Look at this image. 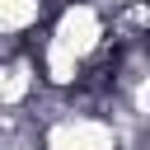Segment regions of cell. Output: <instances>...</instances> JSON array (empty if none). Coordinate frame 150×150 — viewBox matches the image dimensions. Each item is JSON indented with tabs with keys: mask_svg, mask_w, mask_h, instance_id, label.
Segmentation results:
<instances>
[{
	"mask_svg": "<svg viewBox=\"0 0 150 150\" xmlns=\"http://www.w3.org/2000/svg\"><path fill=\"white\" fill-rule=\"evenodd\" d=\"M42 33H47L56 47H66L75 61H84V56H94V52L108 42V14H103L94 0H70V5H61V9L42 23Z\"/></svg>",
	"mask_w": 150,
	"mask_h": 150,
	"instance_id": "cell-1",
	"label": "cell"
},
{
	"mask_svg": "<svg viewBox=\"0 0 150 150\" xmlns=\"http://www.w3.org/2000/svg\"><path fill=\"white\" fill-rule=\"evenodd\" d=\"M38 145L42 150H122L108 117H98V112H70V108L61 117H52L47 127H38Z\"/></svg>",
	"mask_w": 150,
	"mask_h": 150,
	"instance_id": "cell-2",
	"label": "cell"
},
{
	"mask_svg": "<svg viewBox=\"0 0 150 150\" xmlns=\"http://www.w3.org/2000/svg\"><path fill=\"white\" fill-rule=\"evenodd\" d=\"M42 28V0H0V38H28Z\"/></svg>",
	"mask_w": 150,
	"mask_h": 150,
	"instance_id": "cell-3",
	"label": "cell"
},
{
	"mask_svg": "<svg viewBox=\"0 0 150 150\" xmlns=\"http://www.w3.org/2000/svg\"><path fill=\"white\" fill-rule=\"evenodd\" d=\"M141 150H150V141H145V145H141Z\"/></svg>",
	"mask_w": 150,
	"mask_h": 150,
	"instance_id": "cell-4",
	"label": "cell"
}]
</instances>
